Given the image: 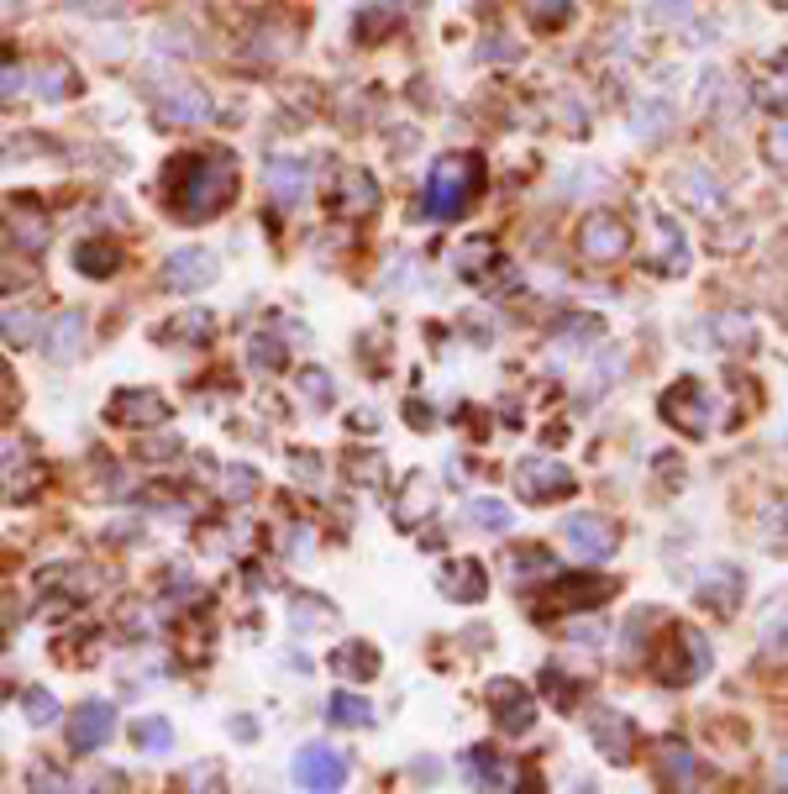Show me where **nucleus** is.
<instances>
[{"instance_id":"1","label":"nucleus","mask_w":788,"mask_h":794,"mask_svg":"<svg viewBox=\"0 0 788 794\" xmlns=\"http://www.w3.org/2000/svg\"><path fill=\"white\" fill-rule=\"evenodd\" d=\"M237 158L232 147H190L164 164V206L179 221H211L237 200Z\"/></svg>"},{"instance_id":"2","label":"nucleus","mask_w":788,"mask_h":794,"mask_svg":"<svg viewBox=\"0 0 788 794\" xmlns=\"http://www.w3.org/2000/svg\"><path fill=\"white\" fill-rule=\"evenodd\" d=\"M484 158L478 153H442L426 174V195H421V211L431 221H457L463 211H474V200L484 195Z\"/></svg>"},{"instance_id":"3","label":"nucleus","mask_w":788,"mask_h":794,"mask_svg":"<svg viewBox=\"0 0 788 794\" xmlns=\"http://www.w3.org/2000/svg\"><path fill=\"white\" fill-rule=\"evenodd\" d=\"M652 658H657V679L668 690H684V684L710 674V642H704L699 626H668L663 642L652 648Z\"/></svg>"},{"instance_id":"4","label":"nucleus","mask_w":788,"mask_h":794,"mask_svg":"<svg viewBox=\"0 0 788 794\" xmlns=\"http://www.w3.org/2000/svg\"><path fill=\"white\" fill-rule=\"evenodd\" d=\"M663 421L684 437H710V427H715V395H710V385L684 374L673 389H663Z\"/></svg>"},{"instance_id":"5","label":"nucleus","mask_w":788,"mask_h":794,"mask_svg":"<svg viewBox=\"0 0 788 794\" xmlns=\"http://www.w3.org/2000/svg\"><path fill=\"white\" fill-rule=\"evenodd\" d=\"M615 595V578L610 574H552L547 578V600H542V616H584Z\"/></svg>"},{"instance_id":"6","label":"nucleus","mask_w":788,"mask_h":794,"mask_svg":"<svg viewBox=\"0 0 788 794\" xmlns=\"http://www.w3.org/2000/svg\"><path fill=\"white\" fill-rule=\"evenodd\" d=\"M515 489H521V500H531V506H552V500H568V495L578 489V479H574L568 463L536 453V457H521V468H515Z\"/></svg>"},{"instance_id":"7","label":"nucleus","mask_w":788,"mask_h":794,"mask_svg":"<svg viewBox=\"0 0 788 794\" xmlns=\"http://www.w3.org/2000/svg\"><path fill=\"white\" fill-rule=\"evenodd\" d=\"M578 253H584L589 264H621L625 253H631V227H625V217H615V211H589V217L578 221Z\"/></svg>"},{"instance_id":"8","label":"nucleus","mask_w":788,"mask_h":794,"mask_svg":"<svg viewBox=\"0 0 788 794\" xmlns=\"http://www.w3.org/2000/svg\"><path fill=\"white\" fill-rule=\"evenodd\" d=\"M563 542H568L584 563H604V558L621 553V527H615L610 516H599V510H578V516L563 521Z\"/></svg>"},{"instance_id":"9","label":"nucleus","mask_w":788,"mask_h":794,"mask_svg":"<svg viewBox=\"0 0 788 794\" xmlns=\"http://www.w3.org/2000/svg\"><path fill=\"white\" fill-rule=\"evenodd\" d=\"M168 395L164 389H116L111 406H106V421L111 427H126V432H147V427H164L168 421Z\"/></svg>"},{"instance_id":"10","label":"nucleus","mask_w":788,"mask_h":794,"mask_svg":"<svg viewBox=\"0 0 788 794\" xmlns=\"http://www.w3.org/2000/svg\"><path fill=\"white\" fill-rule=\"evenodd\" d=\"M295 779H300V790H315V794H332L347 784V758L326 742H306L295 752Z\"/></svg>"},{"instance_id":"11","label":"nucleus","mask_w":788,"mask_h":794,"mask_svg":"<svg viewBox=\"0 0 788 794\" xmlns=\"http://www.w3.org/2000/svg\"><path fill=\"white\" fill-rule=\"evenodd\" d=\"M215 285V253L206 247H174L164 258V289L174 295H200Z\"/></svg>"},{"instance_id":"12","label":"nucleus","mask_w":788,"mask_h":794,"mask_svg":"<svg viewBox=\"0 0 788 794\" xmlns=\"http://www.w3.org/2000/svg\"><path fill=\"white\" fill-rule=\"evenodd\" d=\"M589 737H595V747L610 763H631V752H636V726L615 705H595L589 710Z\"/></svg>"},{"instance_id":"13","label":"nucleus","mask_w":788,"mask_h":794,"mask_svg":"<svg viewBox=\"0 0 788 794\" xmlns=\"http://www.w3.org/2000/svg\"><path fill=\"white\" fill-rule=\"evenodd\" d=\"M489 716H495L510 737H525V731L536 726V699L525 695V684H515V679H495V684H489Z\"/></svg>"},{"instance_id":"14","label":"nucleus","mask_w":788,"mask_h":794,"mask_svg":"<svg viewBox=\"0 0 788 794\" xmlns=\"http://www.w3.org/2000/svg\"><path fill=\"white\" fill-rule=\"evenodd\" d=\"M0 232L32 258V253L48 247V211H43L37 200H11V206L0 211Z\"/></svg>"},{"instance_id":"15","label":"nucleus","mask_w":788,"mask_h":794,"mask_svg":"<svg viewBox=\"0 0 788 794\" xmlns=\"http://www.w3.org/2000/svg\"><path fill=\"white\" fill-rule=\"evenodd\" d=\"M116 731V705L111 699H85L79 710L69 716V742L74 752H100Z\"/></svg>"},{"instance_id":"16","label":"nucleus","mask_w":788,"mask_h":794,"mask_svg":"<svg viewBox=\"0 0 788 794\" xmlns=\"http://www.w3.org/2000/svg\"><path fill=\"white\" fill-rule=\"evenodd\" d=\"M741 589H746V578H741L736 563H715V569H704V578H699V605L715 610V616H731L741 605Z\"/></svg>"},{"instance_id":"17","label":"nucleus","mask_w":788,"mask_h":794,"mask_svg":"<svg viewBox=\"0 0 788 794\" xmlns=\"http://www.w3.org/2000/svg\"><path fill=\"white\" fill-rule=\"evenodd\" d=\"M158 100H164V121H174V126H195V121L211 117V96L190 79H168Z\"/></svg>"},{"instance_id":"18","label":"nucleus","mask_w":788,"mask_h":794,"mask_svg":"<svg viewBox=\"0 0 788 794\" xmlns=\"http://www.w3.org/2000/svg\"><path fill=\"white\" fill-rule=\"evenodd\" d=\"M85 353V311H64L58 321L43 327V359L48 363H74Z\"/></svg>"},{"instance_id":"19","label":"nucleus","mask_w":788,"mask_h":794,"mask_svg":"<svg viewBox=\"0 0 788 794\" xmlns=\"http://www.w3.org/2000/svg\"><path fill=\"white\" fill-rule=\"evenodd\" d=\"M436 589H442L447 600H468V605H478L484 595H489L484 563H474V558H457V563H447V569L436 574Z\"/></svg>"},{"instance_id":"20","label":"nucleus","mask_w":788,"mask_h":794,"mask_svg":"<svg viewBox=\"0 0 788 794\" xmlns=\"http://www.w3.org/2000/svg\"><path fill=\"white\" fill-rule=\"evenodd\" d=\"M0 479H5V489H11V495H32V489L48 479V474H43V463H37V457L26 453V442H5V448H0Z\"/></svg>"},{"instance_id":"21","label":"nucleus","mask_w":788,"mask_h":794,"mask_svg":"<svg viewBox=\"0 0 788 794\" xmlns=\"http://www.w3.org/2000/svg\"><path fill=\"white\" fill-rule=\"evenodd\" d=\"M332 206L342 211V217H368V211L379 206V185H374V174H368V169H347L342 179H336Z\"/></svg>"},{"instance_id":"22","label":"nucleus","mask_w":788,"mask_h":794,"mask_svg":"<svg viewBox=\"0 0 788 794\" xmlns=\"http://www.w3.org/2000/svg\"><path fill=\"white\" fill-rule=\"evenodd\" d=\"M74 268L85 274V279H111L121 268V242L111 238H85L74 247Z\"/></svg>"},{"instance_id":"23","label":"nucleus","mask_w":788,"mask_h":794,"mask_svg":"<svg viewBox=\"0 0 788 794\" xmlns=\"http://www.w3.org/2000/svg\"><path fill=\"white\" fill-rule=\"evenodd\" d=\"M332 674L353 679V684L379 679V648H374V642H342V648L332 652Z\"/></svg>"},{"instance_id":"24","label":"nucleus","mask_w":788,"mask_h":794,"mask_svg":"<svg viewBox=\"0 0 788 794\" xmlns=\"http://www.w3.org/2000/svg\"><path fill=\"white\" fill-rule=\"evenodd\" d=\"M463 769H468V779H474L478 790H504L510 784V763H504L495 747H468V758H463Z\"/></svg>"},{"instance_id":"25","label":"nucleus","mask_w":788,"mask_h":794,"mask_svg":"<svg viewBox=\"0 0 788 794\" xmlns=\"http://www.w3.org/2000/svg\"><path fill=\"white\" fill-rule=\"evenodd\" d=\"M295 395H306V406L326 410V406H336V379L321 363H306V368H295Z\"/></svg>"},{"instance_id":"26","label":"nucleus","mask_w":788,"mask_h":794,"mask_svg":"<svg viewBox=\"0 0 788 794\" xmlns=\"http://www.w3.org/2000/svg\"><path fill=\"white\" fill-rule=\"evenodd\" d=\"M500 258V247H495V238H468L463 247H457V274L468 279V285H484V268Z\"/></svg>"},{"instance_id":"27","label":"nucleus","mask_w":788,"mask_h":794,"mask_svg":"<svg viewBox=\"0 0 788 794\" xmlns=\"http://www.w3.org/2000/svg\"><path fill=\"white\" fill-rule=\"evenodd\" d=\"M326 721L347 726V731H363V726H374V705L363 695H332L326 699Z\"/></svg>"},{"instance_id":"28","label":"nucleus","mask_w":788,"mask_h":794,"mask_svg":"<svg viewBox=\"0 0 788 794\" xmlns=\"http://www.w3.org/2000/svg\"><path fill=\"white\" fill-rule=\"evenodd\" d=\"M542 695H547L557 710H574L578 695H584V679H568L563 663H547V669H542Z\"/></svg>"},{"instance_id":"29","label":"nucleus","mask_w":788,"mask_h":794,"mask_svg":"<svg viewBox=\"0 0 788 794\" xmlns=\"http://www.w3.org/2000/svg\"><path fill=\"white\" fill-rule=\"evenodd\" d=\"M0 338L11 348H32V342H43V321L32 311H0Z\"/></svg>"},{"instance_id":"30","label":"nucleus","mask_w":788,"mask_h":794,"mask_svg":"<svg viewBox=\"0 0 788 794\" xmlns=\"http://www.w3.org/2000/svg\"><path fill=\"white\" fill-rule=\"evenodd\" d=\"M74 90H79V74L69 64H43L37 69V96L43 100H69Z\"/></svg>"},{"instance_id":"31","label":"nucleus","mask_w":788,"mask_h":794,"mask_svg":"<svg viewBox=\"0 0 788 794\" xmlns=\"http://www.w3.org/2000/svg\"><path fill=\"white\" fill-rule=\"evenodd\" d=\"M463 516H468L474 527H484V531H510L515 527V510L504 506V500H468Z\"/></svg>"},{"instance_id":"32","label":"nucleus","mask_w":788,"mask_h":794,"mask_svg":"<svg viewBox=\"0 0 788 794\" xmlns=\"http://www.w3.org/2000/svg\"><path fill=\"white\" fill-rule=\"evenodd\" d=\"M211 338H215V321L206 311L174 316V327L164 332V342H211Z\"/></svg>"},{"instance_id":"33","label":"nucleus","mask_w":788,"mask_h":794,"mask_svg":"<svg viewBox=\"0 0 788 794\" xmlns=\"http://www.w3.org/2000/svg\"><path fill=\"white\" fill-rule=\"evenodd\" d=\"M510 569H521L515 578H552L557 574V558L547 548H510Z\"/></svg>"},{"instance_id":"34","label":"nucleus","mask_w":788,"mask_h":794,"mask_svg":"<svg viewBox=\"0 0 788 794\" xmlns=\"http://www.w3.org/2000/svg\"><path fill=\"white\" fill-rule=\"evenodd\" d=\"M132 742L143 747V752H168L174 747V726L164 716H143V721H132Z\"/></svg>"},{"instance_id":"35","label":"nucleus","mask_w":788,"mask_h":794,"mask_svg":"<svg viewBox=\"0 0 788 794\" xmlns=\"http://www.w3.org/2000/svg\"><path fill=\"white\" fill-rule=\"evenodd\" d=\"M268 179H274V195H279V200H285V206H295V200H306V164H274V174H268Z\"/></svg>"},{"instance_id":"36","label":"nucleus","mask_w":788,"mask_h":794,"mask_svg":"<svg viewBox=\"0 0 788 794\" xmlns=\"http://www.w3.org/2000/svg\"><path fill=\"white\" fill-rule=\"evenodd\" d=\"M657 626H663V610H636V621L625 626V658H631V652H636V658H646V637H652V631H657Z\"/></svg>"},{"instance_id":"37","label":"nucleus","mask_w":788,"mask_h":794,"mask_svg":"<svg viewBox=\"0 0 788 794\" xmlns=\"http://www.w3.org/2000/svg\"><path fill=\"white\" fill-rule=\"evenodd\" d=\"M525 16L542 26H568L574 16V0H525Z\"/></svg>"},{"instance_id":"38","label":"nucleus","mask_w":788,"mask_h":794,"mask_svg":"<svg viewBox=\"0 0 788 794\" xmlns=\"http://www.w3.org/2000/svg\"><path fill=\"white\" fill-rule=\"evenodd\" d=\"M221 484H226V500H253V495H258V468H247V463H232Z\"/></svg>"},{"instance_id":"39","label":"nucleus","mask_w":788,"mask_h":794,"mask_svg":"<svg viewBox=\"0 0 788 794\" xmlns=\"http://www.w3.org/2000/svg\"><path fill=\"white\" fill-rule=\"evenodd\" d=\"M406 489H410V495H406V506H395V516H400V527H410V521H415V506H421V510H431V484L421 479V474H410V479H406Z\"/></svg>"},{"instance_id":"40","label":"nucleus","mask_w":788,"mask_h":794,"mask_svg":"<svg viewBox=\"0 0 788 794\" xmlns=\"http://www.w3.org/2000/svg\"><path fill=\"white\" fill-rule=\"evenodd\" d=\"M22 710H26V721H32V726H53V721H58V699H53L48 690H32Z\"/></svg>"},{"instance_id":"41","label":"nucleus","mask_w":788,"mask_h":794,"mask_svg":"<svg viewBox=\"0 0 788 794\" xmlns=\"http://www.w3.org/2000/svg\"><path fill=\"white\" fill-rule=\"evenodd\" d=\"M763 153H767V164L788 169V121H773L763 132Z\"/></svg>"},{"instance_id":"42","label":"nucleus","mask_w":788,"mask_h":794,"mask_svg":"<svg viewBox=\"0 0 788 794\" xmlns=\"http://www.w3.org/2000/svg\"><path fill=\"white\" fill-rule=\"evenodd\" d=\"M247 359L258 363V368H285V342L253 338V342H247Z\"/></svg>"},{"instance_id":"43","label":"nucleus","mask_w":788,"mask_h":794,"mask_svg":"<svg viewBox=\"0 0 788 794\" xmlns=\"http://www.w3.org/2000/svg\"><path fill=\"white\" fill-rule=\"evenodd\" d=\"M663 769H668V779H678V784H689V779H693V758H689V747H678V742H673L668 752H663Z\"/></svg>"},{"instance_id":"44","label":"nucleus","mask_w":788,"mask_h":794,"mask_svg":"<svg viewBox=\"0 0 788 794\" xmlns=\"http://www.w3.org/2000/svg\"><path fill=\"white\" fill-rule=\"evenodd\" d=\"M22 85H26V74L16 69V64H0V100H11Z\"/></svg>"},{"instance_id":"45","label":"nucleus","mask_w":788,"mask_h":794,"mask_svg":"<svg viewBox=\"0 0 788 794\" xmlns=\"http://www.w3.org/2000/svg\"><path fill=\"white\" fill-rule=\"evenodd\" d=\"M763 648H773V652H784V648H788V621L767 626V631H763Z\"/></svg>"},{"instance_id":"46","label":"nucleus","mask_w":788,"mask_h":794,"mask_svg":"<svg viewBox=\"0 0 788 794\" xmlns=\"http://www.w3.org/2000/svg\"><path fill=\"white\" fill-rule=\"evenodd\" d=\"M406 421H410V427H431V410L421 406V400H415V406L406 410Z\"/></svg>"},{"instance_id":"47","label":"nucleus","mask_w":788,"mask_h":794,"mask_svg":"<svg viewBox=\"0 0 788 794\" xmlns=\"http://www.w3.org/2000/svg\"><path fill=\"white\" fill-rule=\"evenodd\" d=\"M16 16H22V0H0V26L16 22Z\"/></svg>"},{"instance_id":"48","label":"nucleus","mask_w":788,"mask_h":794,"mask_svg":"<svg viewBox=\"0 0 788 794\" xmlns=\"http://www.w3.org/2000/svg\"><path fill=\"white\" fill-rule=\"evenodd\" d=\"M11 406V379H5V374H0V410Z\"/></svg>"}]
</instances>
